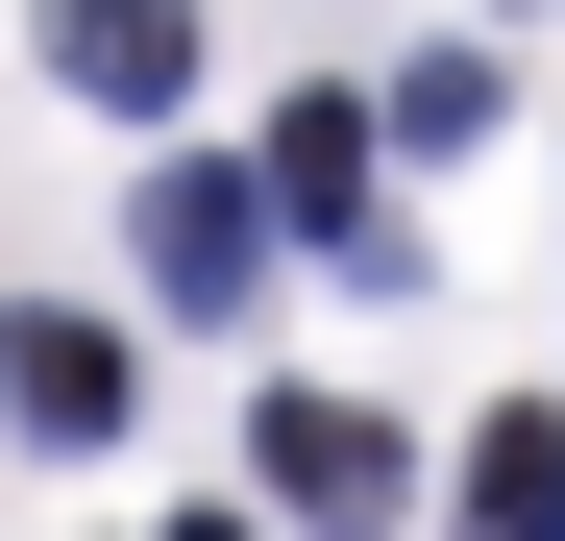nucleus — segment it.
Masks as SVG:
<instances>
[{
	"instance_id": "5",
	"label": "nucleus",
	"mask_w": 565,
	"mask_h": 541,
	"mask_svg": "<svg viewBox=\"0 0 565 541\" xmlns=\"http://www.w3.org/2000/svg\"><path fill=\"white\" fill-rule=\"evenodd\" d=\"M467 541H565V418H467Z\"/></svg>"
},
{
	"instance_id": "1",
	"label": "nucleus",
	"mask_w": 565,
	"mask_h": 541,
	"mask_svg": "<svg viewBox=\"0 0 565 541\" xmlns=\"http://www.w3.org/2000/svg\"><path fill=\"white\" fill-rule=\"evenodd\" d=\"M246 468H270L296 541H394V517H418V443L369 418V394H246Z\"/></svg>"
},
{
	"instance_id": "7",
	"label": "nucleus",
	"mask_w": 565,
	"mask_h": 541,
	"mask_svg": "<svg viewBox=\"0 0 565 541\" xmlns=\"http://www.w3.org/2000/svg\"><path fill=\"white\" fill-rule=\"evenodd\" d=\"M172 541H246V517H172Z\"/></svg>"
},
{
	"instance_id": "6",
	"label": "nucleus",
	"mask_w": 565,
	"mask_h": 541,
	"mask_svg": "<svg viewBox=\"0 0 565 541\" xmlns=\"http://www.w3.org/2000/svg\"><path fill=\"white\" fill-rule=\"evenodd\" d=\"M492 99H516L492 50H418V74H394V99H369V124H394V148H492Z\"/></svg>"
},
{
	"instance_id": "3",
	"label": "nucleus",
	"mask_w": 565,
	"mask_h": 541,
	"mask_svg": "<svg viewBox=\"0 0 565 541\" xmlns=\"http://www.w3.org/2000/svg\"><path fill=\"white\" fill-rule=\"evenodd\" d=\"M50 74H74V99H198V0H50Z\"/></svg>"
},
{
	"instance_id": "4",
	"label": "nucleus",
	"mask_w": 565,
	"mask_h": 541,
	"mask_svg": "<svg viewBox=\"0 0 565 541\" xmlns=\"http://www.w3.org/2000/svg\"><path fill=\"white\" fill-rule=\"evenodd\" d=\"M0 418L25 443H124V320H0Z\"/></svg>"
},
{
	"instance_id": "2",
	"label": "nucleus",
	"mask_w": 565,
	"mask_h": 541,
	"mask_svg": "<svg viewBox=\"0 0 565 541\" xmlns=\"http://www.w3.org/2000/svg\"><path fill=\"white\" fill-rule=\"evenodd\" d=\"M124 246H148V296H172V320H246V296H270V198H246L222 148H172L148 198H124Z\"/></svg>"
}]
</instances>
